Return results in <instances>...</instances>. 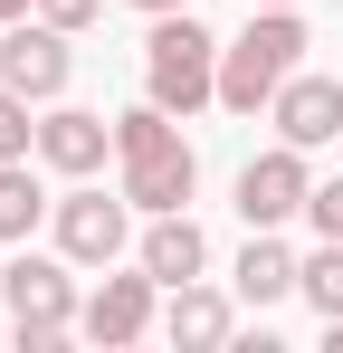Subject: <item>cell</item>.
I'll use <instances>...</instances> for the list:
<instances>
[{"mask_svg": "<svg viewBox=\"0 0 343 353\" xmlns=\"http://www.w3.org/2000/svg\"><path fill=\"white\" fill-rule=\"evenodd\" d=\"M67 268H76V258H29V248H19V258L0 268V305H10V334H19L29 353H57L67 334H76V277H67Z\"/></svg>", "mask_w": 343, "mask_h": 353, "instance_id": "277c9868", "label": "cell"}, {"mask_svg": "<svg viewBox=\"0 0 343 353\" xmlns=\"http://www.w3.org/2000/svg\"><path fill=\"white\" fill-rule=\"evenodd\" d=\"M295 277H305V258L277 230H248V248H238V305H277V296H295Z\"/></svg>", "mask_w": 343, "mask_h": 353, "instance_id": "7c38bea8", "label": "cell"}, {"mask_svg": "<svg viewBox=\"0 0 343 353\" xmlns=\"http://www.w3.org/2000/svg\"><path fill=\"white\" fill-rule=\"evenodd\" d=\"M305 220H315V239H343V172L305 191Z\"/></svg>", "mask_w": 343, "mask_h": 353, "instance_id": "e0dca14e", "label": "cell"}, {"mask_svg": "<svg viewBox=\"0 0 343 353\" xmlns=\"http://www.w3.org/2000/svg\"><path fill=\"white\" fill-rule=\"evenodd\" d=\"M143 96L172 105L181 124L200 115V105H220V39L191 10H163L153 19V39H143Z\"/></svg>", "mask_w": 343, "mask_h": 353, "instance_id": "3957f363", "label": "cell"}, {"mask_svg": "<svg viewBox=\"0 0 343 353\" xmlns=\"http://www.w3.org/2000/svg\"><path fill=\"white\" fill-rule=\"evenodd\" d=\"M267 115H277V143H305V153L334 143V134H343V77H305V67H295Z\"/></svg>", "mask_w": 343, "mask_h": 353, "instance_id": "30bf717a", "label": "cell"}, {"mask_svg": "<svg viewBox=\"0 0 343 353\" xmlns=\"http://www.w3.org/2000/svg\"><path fill=\"white\" fill-rule=\"evenodd\" d=\"M315 39H305V19L295 10H248V29L220 39V105L229 115H258V105H277V86L295 77Z\"/></svg>", "mask_w": 343, "mask_h": 353, "instance_id": "7a4b0ae2", "label": "cell"}, {"mask_svg": "<svg viewBox=\"0 0 343 353\" xmlns=\"http://www.w3.org/2000/svg\"><path fill=\"white\" fill-rule=\"evenodd\" d=\"M248 10H295V0H248Z\"/></svg>", "mask_w": 343, "mask_h": 353, "instance_id": "44dd1931", "label": "cell"}, {"mask_svg": "<svg viewBox=\"0 0 343 353\" xmlns=\"http://www.w3.org/2000/svg\"><path fill=\"white\" fill-rule=\"evenodd\" d=\"M134 10H153V19H163V10H191V0H134Z\"/></svg>", "mask_w": 343, "mask_h": 353, "instance_id": "ffe728a7", "label": "cell"}, {"mask_svg": "<svg viewBox=\"0 0 343 353\" xmlns=\"http://www.w3.org/2000/svg\"><path fill=\"white\" fill-rule=\"evenodd\" d=\"M48 230H57V258H76V268H114V258L134 248V201H124V191H96V181H76V191H57Z\"/></svg>", "mask_w": 343, "mask_h": 353, "instance_id": "5b68a950", "label": "cell"}, {"mask_svg": "<svg viewBox=\"0 0 343 353\" xmlns=\"http://www.w3.org/2000/svg\"><path fill=\"white\" fill-rule=\"evenodd\" d=\"M96 10H105V0H39V19H57L67 39H76V29H96Z\"/></svg>", "mask_w": 343, "mask_h": 353, "instance_id": "ac0fdd59", "label": "cell"}, {"mask_svg": "<svg viewBox=\"0 0 343 353\" xmlns=\"http://www.w3.org/2000/svg\"><path fill=\"white\" fill-rule=\"evenodd\" d=\"M114 163H124V201L153 220V210H181L191 191H200V153L181 143V115L172 105H124L114 115Z\"/></svg>", "mask_w": 343, "mask_h": 353, "instance_id": "6da1fadb", "label": "cell"}, {"mask_svg": "<svg viewBox=\"0 0 343 353\" xmlns=\"http://www.w3.org/2000/svg\"><path fill=\"white\" fill-rule=\"evenodd\" d=\"M48 210H57V201L39 191V172H29V163H0V248H19Z\"/></svg>", "mask_w": 343, "mask_h": 353, "instance_id": "5bb4252c", "label": "cell"}, {"mask_svg": "<svg viewBox=\"0 0 343 353\" xmlns=\"http://www.w3.org/2000/svg\"><path fill=\"white\" fill-rule=\"evenodd\" d=\"M229 325H238V305H229L220 287H172V305H163V334L172 344H191V353H210V344H229Z\"/></svg>", "mask_w": 343, "mask_h": 353, "instance_id": "4fadbf2b", "label": "cell"}, {"mask_svg": "<svg viewBox=\"0 0 343 353\" xmlns=\"http://www.w3.org/2000/svg\"><path fill=\"white\" fill-rule=\"evenodd\" d=\"M134 268H153L163 287H191V277L210 268L200 220H191V210H153V220H143V248H134Z\"/></svg>", "mask_w": 343, "mask_h": 353, "instance_id": "8fae6325", "label": "cell"}, {"mask_svg": "<svg viewBox=\"0 0 343 353\" xmlns=\"http://www.w3.org/2000/svg\"><path fill=\"white\" fill-rule=\"evenodd\" d=\"M295 296H305V305H315L324 325L343 315V239H315V258H305V277H295Z\"/></svg>", "mask_w": 343, "mask_h": 353, "instance_id": "9a60e30c", "label": "cell"}, {"mask_svg": "<svg viewBox=\"0 0 343 353\" xmlns=\"http://www.w3.org/2000/svg\"><path fill=\"white\" fill-rule=\"evenodd\" d=\"M305 143H277V153H248V172H238V220L248 230H286V220H305Z\"/></svg>", "mask_w": 343, "mask_h": 353, "instance_id": "52a82bcc", "label": "cell"}, {"mask_svg": "<svg viewBox=\"0 0 343 353\" xmlns=\"http://www.w3.org/2000/svg\"><path fill=\"white\" fill-rule=\"evenodd\" d=\"M29 10H39V0H0V29H10V19H29Z\"/></svg>", "mask_w": 343, "mask_h": 353, "instance_id": "d6986e66", "label": "cell"}, {"mask_svg": "<svg viewBox=\"0 0 343 353\" xmlns=\"http://www.w3.org/2000/svg\"><path fill=\"white\" fill-rule=\"evenodd\" d=\"M105 153H114V115H86V105H39V163L67 181H86V172H105Z\"/></svg>", "mask_w": 343, "mask_h": 353, "instance_id": "9c48e42d", "label": "cell"}, {"mask_svg": "<svg viewBox=\"0 0 343 353\" xmlns=\"http://www.w3.org/2000/svg\"><path fill=\"white\" fill-rule=\"evenodd\" d=\"M67 77H76V48H67V29L57 19H10L0 29V86H19L29 105H57L67 96Z\"/></svg>", "mask_w": 343, "mask_h": 353, "instance_id": "8992f818", "label": "cell"}, {"mask_svg": "<svg viewBox=\"0 0 343 353\" xmlns=\"http://www.w3.org/2000/svg\"><path fill=\"white\" fill-rule=\"evenodd\" d=\"M39 153V105L19 86H0V163H29Z\"/></svg>", "mask_w": 343, "mask_h": 353, "instance_id": "2e32d148", "label": "cell"}, {"mask_svg": "<svg viewBox=\"0 0 343 353\" xmlns=\"http://www.w3.org/2000/svg\"><path fill=\"white\" fill-rule=\"evenodd\" d=\"M153 296H163V277H153V268H134V277H105V287L76 305V334H86V344H105V353L143 344V334H153Z\"/></svg>", "mask_w": 343, "mask_h": 353, "instance_id": "ba28073f", "label": "cell"}]
</instances>
